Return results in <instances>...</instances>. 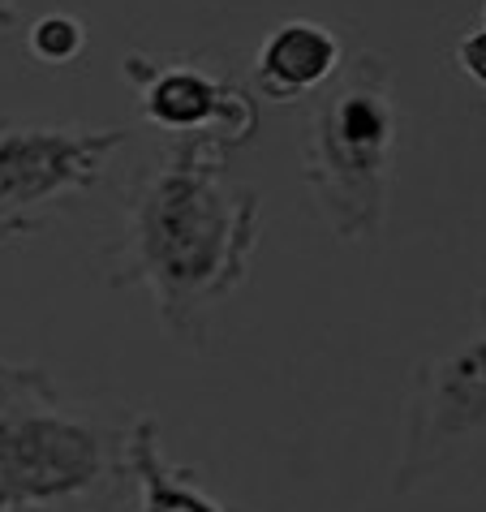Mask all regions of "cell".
<instances>
[{
	"mask_svg": "<svg viewBox=\"0 0 486 512\" xmlns=\"http://www.w3.org/2000/svg\"><path fill=\"white\" fill-rule=\"evenodd\" d=\"M130 125L0 121V241L39 237L61 211L99 186Z\"/></svg>",
	"mask_w": 486,
	"mask_h": 512,
	"instance_id": "4",
	"label": "cell"
},
{
	"mask_svg": "<svg viewBox=\"0 0 486 512\" xmlns=\"http://www.w3.org/2000/svg\"><path fill=\"white\" fill-rule=\"evenodd\" d=\"M478 26H482V31H486V0H482V13H478Z\"/></svg>",
	"mask_w": 486,
	"mask_h": 512,
	"instance_id": "11",
	"label": "cell"
},
{
	"mask_svg": "<svg viewBox=\"0 0 486 512\" xmlns=\"http://www.w3.org/2000/svg\"><path fill=\"white\" fill-rule=\"evenodd\" d=\"M486 435V293L474 302L469 332L435 358H426L409 379L400 448L392 465V491L413 495L443 465H452L474 439Z\"/></svg>",
	"mask_w": 486,
	"mask_h": 512,
	"instance_id": "5",
	"label": "cell"
},
{
	"mask_svg": "<svg viewBox=\"0 0 486 512\" xmlns=\"http://www.w3.org/2000/svg\"><path fill=\"white\" fill-rule=\"evenodd\" d=\"M125 474L138 487V512H228L190 465H168L160 418L138 414L125 444Z\"/></svg>",
	"mask_w": 486,
	"mask_h": 512,
	"instance_id": "8",
	"label": "cell"
},
{
	"mask_svg": "<svg viewBox=\"0 0 486 512\" xmlns=\"http://www.w3.org/2000/svg\"><path fill=\"white\" fill-rule=\"evenodd\" d=\"M396 69L392 56L362 48L314 99L297 160L314 211L340 241H370L388 224L396 177Z\"/></svg>",
	"mask_w": 486,
	"mask_h": 512,
	"instance_id": "3",
	"label": "cell"
},
{
	"mask_svg": "<svg viewBox=\"0 0 486 512\" xmlns=\"http://www.w3.org/2000/svg\"><path fill=\"white\" fill-rule=\"evenodd\" d=\"M130 426L65 401L44 366L0 362V512H108Z\"/></svg>",
	"mask_w": 486,
	"mask_h": 512,
	"instance_id": "2",
	"label": "cell"
},
{
	"mask_svg": "<svg viewBox=\"0 0 486 512\" xmlns=\"http://www.w3.org/2000/svg\"><path fill=\"white\" fill-rule=\"evenodd\" d=\"M13 22H18V9H13V0H0V31H9Z\"/></svg>",
	"mask_w": 486,
	"mask_h": 512,
	"instance_id": "10",
	"label": "cell"
},
{
	"mask_svg": "<svg viewBox=\"0 0 486 512\" xmlns=\"http://www.w3.org/2000/svg\"><path fill=\"white\" fill-rule=\"evenodd\" d=\"M26 48H31L39 65H69L87 48V26H82V18H74V13H48V18H39L31 26Z\"/></svg>",
	"mask_w": 486,
	"mask_h": 512,
	"instance_id": "9",
	"label": "cell"
},
{
	"mask_svg": "<svg viewBox=\"0 0 486 512\" xmlns=\"http://www.w3.org/2000/svg\"><path fill=\"white\" fill-rule=\"evenodd\" d=\"M345 65V44L332 26L289 18L271 31L254 52V87L263 99L297 104L306 95H319Z\"/></svg>",
	"mask_w": 486,
	"mask_h": 512,
	"instance_id": "7",
	"label": "cell"
},
{
	"mask_svg": "<svg viewBox=\"0 0 486 512\" xmlns=\"http://www.w3.org/2000/svg\"><path fill=\"white\" fill-rule=\"evenodd\" d=\"M121 78L138 95V112L151 130L168 138H198L233 155L259 134V104L203 56L190 52H130Z\"/></svg>",
	"mask_w": 486,
	"mask_h": 512,
	"instance_id": "6",
	"label": "cell"
},
{
	"mask_svg": "<svg viewBox=\"0 0 486 512\" xmlns=\"http://www.w3.org/2000/svg\"><path fill=\"white\" fill-rule=\"evenodd\" d=\"M263 198L211 142L173 138L125 194V229L108 254V289H142L168 340L207 349L211 315L250 276Z\"/></svg>",
	"mask_w": 486,
	"mask_h": 512,
	"instance_id": "1",
	"label": "cell"
}]
</instances>
